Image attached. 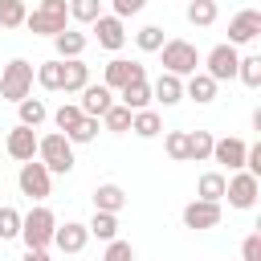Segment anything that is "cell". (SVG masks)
<instances>
[{
    "mask_svg": "<svg viewBox=\"0 0 261 261\" xmlns=\"http://www.w3.org/2000/svg\"><path fill=\"white\" fill-rule=\"evenodd\" d=\"M53 228H57L53 208L33 204L29 212H20V237L16 241H24V249H49L53 245Z\"/></svg>",
    "mask_w": 261,
    "mask_h": 261,
    "instance_id": "6da1fadb",
    "label": "cell"
},
{
    "mask_svg": "<svg viewBox=\"0 0 261 261\" xmlns=\"http://www.w3.org/2000/svg\"><path fill=\"white\" fill-rule=\"evenodd\" d=\"M37 159L49 167V175H69L73 171V143L61 135V130H49V135H37Z\"/></svg>",
    "mask_w": 261,
    "mask_h": 261,
    "instance_id": "7a4b0ae2",
    "label": "cell"
},
{
    "mask_svg": "<svg viewBox=\"0 0 261 261\" xmlns=\"http://www.w3.org/2000/svg\"><path fill=\"white\" fill-rule=\"evenodd\" d=\"M24 29L33 37H57L61 29H69V4L65 0H37V8L24 16Z\"/></svg>",
    "mask_w": 261,
    "mask_h": 261,
    "instance_id": "3957f363",
    "label": "cell"
},
{
    "mask_svg": "<svg viewBox=\"0 0 261 261\" xmlns=\"http://www.w3.org/2000/svg\"><path fill=\"white\" fill-rule=\"evenodd\" d=\"M159 57H163V69L175 73V77H188V73L200 69V53H196V45L184 41V37H167V41L159 45Z\"/></svg>",
    "mask_w": 261,
    "mask_h": 261,
    "instance_id": "277c9868",
    "label": "cell"
},
{
    "mask_svg": "<svg viewBox=\"0 0 261 261\" xmlns=\"http://www.w3.org/2000/svg\"><path fill=\"white\" fill-rule=\"evenodd\" d=\"M29 94H33V61H24V57L4 61V65H0V98L20 102V98H29Z\"/></svg>",
    "mask_w": 261,
    "mask_h": 261,
    "instance_id": "5b68a950",
    "label": "cell"
},
{
    "mask_svg": "<svg viewBox=\"0 0 261 261\" xmlns=\"http://www.w3.org/2000/svg\"><path fill=\"white\" fill-rule=\"evenodd\" d=\"M16 188H20V196H29L33 204H45L49 192H53V175H49V167H45L41 159H29V163H20V171H16Z\"/></svg>",
    "mask_w": 261,
    "mask_h": 261,
    "instance_id": "8992f818",
    "label": "cell"
},
{
    "mask_svg": "<svg viewBox=\"0 0 261 261\" xmlns=\"http://www.w3.org/2000/svg\"><path fill=\"white\" fill-rule=\"evenodd\" d=\"M257 192H261V179H257V175H249L245 167H241V171H228V179H224V200H228V208L249 212V208L257 204Z\"/></svg>",
    "mask_w": 261,
    "mask_h": 261,
    "instance_id": "52a82bcc",
    "label": "cell"
},
{
    "mask_svg": "<svg viewBox=\"0 0 261 261\" xmlns=\"http://www.w3.org/2000/svg\"><path fill=\"white\" fill-rule=\"evenodd\" d=\"M237 61H241V49L237 45H212L208 49V57H204V73L212 77V82H232L237 77Z\"/></svg>",
    "mask_w": 261,
    "mask_h": 261,
    "instance_id": "ba28073f",
    "label": "cell"
},
{
    "mask_svg": "<svg viewBox=\"0 0 261 261\" xmlns=\"http://www.w3.org/2000/svg\"><path fill=\"white\" fill-rule=\"evenodd\" d=\"M4 155L8 159H16V163H29V159H37V130L33 126H24V122H16L8 135H4Z\"/></svg>",
    "mask_w": 261,
    "mask_h": 261,
    "instance_id": "9c48e42d",
    "label": "cell"
},
{
    "mask_svg": "<svg viewBox=\"0 0 261 261\" xmlns=\"http://www.w3.org/2000/svg\"><path fill=\"white\" fill-rule=\"evenodd\" d=\"M90 29H94V41H98L102 49H110V53H118V49L126 45V20L114 16V12H102Z\"/></svg>",
    "mask_w": 261,
    "mask_h": 261,
    "instance_id": "30bf717a",
    "label": "cell"
},
{
    "mask_svg": "<svg viewBox=\"0 0 261 261\" xmlns=\"http://www.w3.org/2000/svg\"><path fill=\"white\" fill-rule=\"evenodd\" d=\"M220 224V204L216 200H192V204H184V228H192V232H208V228H216Z\"/></svg>",
    "mask_w": 261,
    "mask_h": 261,
    "instance_id": "8fae6325",
    "label": "cell"
},
{
    "mask_svg": "<svg viewBox=\"0 0 261 261\" xmlns=\"http://www.w3.org/2000/svg\"><path fill=\"white\" fill-rule=\"evenodd\" d=\"M261 37V12L257 8H241L232 20H228V45H253Z\"/></svg>",
    "mask_w": 261,
    "mask_h": 261,
    "instance_id": "7c38bea8",
    "label": "cell"
},
{
    "mask_svg": "<svg viewBox=\"0 0 261 261\" xmlns=\"http://www.w3.org/2000/svg\"><path fill=\"white\" fill-rule=\"evenodd\" d=\"M139 77H147L143 61H126V57H110L106 69H102V86H110L114 94H118L126 82H139Z\"/></svg>",
    "mask_w": 261,
    "mask_h": 261,
    "instance_id": "4fadbf2b",
    "label": "cell"
},
{
    "mask_svg": "<svg viewBox=\"0 0 261 261\" xmlns=\"http://www.w3.org/2000/svg\"><path fill=\"white\" fill-rule=\"evenodd\" d=\"M53 245H57L65 257H77V253L90 245V228H86L82 220H65V224L53 228Z\"/></svg>",
    "mask_w": 261,
    "mask_h": 261,
    "instance_id": "5bb4252c",
    "label": "cell"
},
{
    "mask_svg": "<svg viewBox=\"0 0 261 261\" xmlns=\"http://www.w3.org/2000/svg\"><path fill=\"white\" fill-rule=\"evenodd\" d=\"M77 94H82V98H77V106H82V114H90V118H102V114L114 106V90H110V86H102V82H98V86L90 82V86H82Z\"/></svg>",
    "mask_w": 261,
    "mask_h": 261,
    "instance_id": "9a60e30c",
    "label": "cell"
},
{
    "mask_svg": "<svg viewBox=\"0 0 261 261\" xmlns=\"http://www.w3.org/2000/svg\"><path fill=\"white\" fill-rule=\"evenodd\" d=\"M245 151H249V143H245V139H232V135L212 139V159H216V163H224L228 171H241V167H245Z\"/></svg>",
    "mask_w": 261,
    "mask_h": 261,
    "instance_id": "2e32d148",
    "label": "cell"
},
{
    "mask_svg": "<svg viewBox=\"0 0 261 261\" xmlns=\"http://www.w3.org/2000/svg\"><path fill=\"white\" fill-rule=\"evenodd\" d=\"M151 102H159V106H179L184 102V77H175V73H159L155 82H151Z\"/></svg>",
    "mask_w": 261,
    "mask_h": 261,
    "instance_id": "e0dca14e",
    "label": "cell"
},
{
    "mask_svg": "<svg viewBox=\"0 0 261 261\" xmlns=\"http://www.w3.org/2000/svg\"><path fill=\"white\" fill-rule=\"evenodd\" d=\"M216 86L220 82H212L204 69H196V73L184 77V98H192L196 106H208V102H216Z\"/></svg>",
    "mask_w": 261,
    "mask_h": 261,
    "instance_id": "ac0fdd59",
    "label": "cell"
},
{
    "mask_svg": "<svg viewBox=\"0 0 261 261\" xmlns=\"http://www.w3.org/2000/svg\"><path fill=\"white\" fill-rule=\"evenodd\" d=\"M49 41H53V49H57V57H61V61L82 57V53H86V45H90V37H86L82 29H73V24H69V29H61L57 37H49Z\"/></svg>",
    "mask_w": 261,
    "mask_h": 261,
    "instance_id": "d6986e66",
    "label": "cell"
},
{
    "mask_svg": "<svg viewBox=\"0 0 261 261\" xmlns=\"http://www.w3.org/2000/svg\"><path fill=\"white\" fill-rule=\"evenodd\" d=\"M118 102H122L126 110H147V106H151V82H147V77L126 82V86L118 90Z\"/></svg>",
    "mask_w": 261,
    "mask_h": 261,
    "instance_id": "ffe728a7",
    "label": "cell"
},
{
    "mask_svg": "<svg viewBox=\"0 0 261 261\" xmlns=\"http://www.w3.org/2000/svg\"><path fill=\"white\" fill-rule=\"evenodd\" d=\"M130 130L139 135V139H159L163 135V118H159V110H130Z\"/></svg>",
    "mask_w": 261,
    "mask_h": 261,
    "instance_id": "44dd1931",
    "label": "cell"
},
{
    "mask_svg": "<svg viewBox=\"0 0 261 261\" xmlns=\"http://www.w3.org/2000/svg\"><path fill=\"white\" fill-rule=\"evenodd\" d=\"M94 208H98V212H122V208H126L122 184H98V188H94Z\"/></svg>",
    "mask_w": 261,
    "mask_h": 261,
    "instance_id": "7402d4cb",
    "label": "cell"
},
{
    "mask_svg": "<svg viewBox=\"0 0 261 261\" xmlns=\"http://www.w3.org/2000/svg\"><path fill=\"white\" fill-rule=\"evenodd\" d=\"M184 16H188V24H196V29H212L216 16H220V4H216V0H188Z\"/></svg>",
    "mask_w": 261,
    "mask_h": 261,
    "instance_id": "603a6c76",
    "label": "cell"
},
{
    "mask_svg": "<svg viewBox=\"0 0 261 261\" xmlns=\"http://www.w3.org/2000/svg\"><path fill=\"white\" fill-rule=\"evenodd\" d=\"M82 86H90V65H86L82 57H69L65 69H61V90H65V94H77Z\"/></svg>",
    "mask_w": 261,
    "mask_h": 261,
    "instance_id": "cb8c5ba5",
    "label": "cell"
},
{
    "mask_svg": "<svg viewBox=\"0 0 261 261\" xmlns=\"http://www.w3.org/2000/svg\"><path fill=\"white\" fill-rule=\"evenodd\" d=\"M61 69H65V61H61V57H49V61H41V65L33 69V82H37L41 90H61Z\"/></svg>",
    "mask_w": 261,
    "mask_h": 261,
    "instance_id": "d4e9b609",
    "label": "cell"
},
{
    "mask_svg": "<svg viewBox=\"0 0 261 261\" xmlns=\"http://www.w3.org/2000/svg\"><path fill=\"white\" fill-rule=\"evenodd\" d=\"M16 114H20V122H24V126H33V130H37V126L49 118V106H45V98H33V94H29V98H20V102H16Z\"/></svg>",
    "mask_w": 261,
    "mask_h": 261,
    "instance_id": "484cf974",
    "label": "cell"
},
{
    "mask_svg": "<svg viewBox=\"0 0 261 261\" xmlns=\"http://www.w3.org/2000/svg\"><path fill=\"white\" fill-rule=\"evenodd\" d=\"M86 228H90V237H98V241H114V237H118V212H98V208H94V216L86 220Z\"/></svg>",
    "mask_w": 261,
    "mask_h": 261,
    "instance_id": "4316f807",
    "label": "cell"
},
{
    "mask_svg": "<svg viewBox=\"0 0 261 261\" xmlns=\"http://www.w3.org/2000/svg\"><path fill=\"white\" fill-rule=\"evenodd\" d=\"M224 179H228L224 171H204V175L196 179V196H200V200H216V204H220V200H224Z\"/></svg>",
    "mask_w": 261,
    "mask_h": 261,
    "instance_id": "83f0119b",
    "label": "cell"
},
{
    "mask_svg": "<svg viewBox=\"0 0 261 261\" xmlns=\"http://www.w3.org/2000/svg\"><path fill=\"white\" fill-rule=\"evenodd\" d=\"M212 159V130H188V163Z\"/></svg>",
    "mask_w": 261,
    "mask_h": 261,
    "instance_id": "f1b7e54d",
    "label": "cell"
},
{
    "mask_svg": "<svg viewBox=\"0 0 261 261\" xmlns=\"http://www.w3.org/2000/svg\"><path fill=\"white\" fill-rule=\"evenodd\" d=\"M98 122H102V130H110V135H126V130H130V110H126L122 102H114Z\"/></svg>",
    "mask_w": 261,
    "mask_h": 261,
    "instance_id": "f546056e",
    "label": "cell"
},
{
    "mask_svg": "<svg viewBox=\"0 0 261 261\" xmlns=\"http://www.w3.org/2000/svg\"><path fill=\"white\" fill-rule=\"evenodd\" d=\"M98 130H102V122H98V118H90V114H82V118H77V126H73V130H65V139L77 147V143H94V139H98Z\"/></svg>",
    "mask_w": 261,
    "mask_h": 261,
    "instance_id": "4dcf8cb0",
    "label": "cell"
},
{
    "mask_svg": "<svg viewBox=\"0 0 261 261\" xmlns=\"http://www.w3.org/2000/svg\"><path fill=\"white\" fill-rule=\"evenodd\" d=\"M29 16L24 0H0V29H20Z\"/></svg>",
    "mask_w": 261,
    "mask_h": 261,
    "instance_id": "1f68e13d",
    "label": "cell"
},
{
    "mask_svg": "<svg viewBox=\"0 0 261 261\" xmlns=\"http://www.w3.org/2000/svg\"><path fill=\"white\" fill-rule=\"evenodd\" d=\"M237 77H241L249 90H257V86H261V57H257V53L241 57V61H237Z\"/></svg>",
    "mask_w": 261,
    "mask_h": 261,
    "instance_id": "d6a6232c",
    "label": "cell"
},
{
    "mask_svg": "<svg viewBox=\"0 0 261 261\" xmlns=\"http://www.w3.org/2000/svg\"><path fill=\"white\" fill-rule=\"evenodd\" d=\"M163 151H167V159L188 163V130H167L163 135Z\"/></svg>",
    "mask_w": 261,
    "mask_h": 261,
    "instance_id": "836d02e7",
    "label": "cell"
},
{
    "mask_svg": "<svg viewBox=\"0 0 261 261\" xmlns=\"http://www.w3.org/2000/svg\"><path fill=\"white\" fill-rule=\"evenodd\" d=\"M102 16V0H73L69 4V20H77V24H94Z\"/></svg>",
    "mask_w": 261,
    "mask_h": 261,
    "instance_id": "e575fe53",
    "label": "cell"
},
{
    "mask_svg": "<svg viewBox=\"0 0 261 261\" xmlns=\"http://www.w3.org/2000/svg\"><path fill=\"white\" fill-rule=\"evenodd\" d=\"M167 37H163V29L159 24H143L139 33H135V45L143 49V53H159V45H163Z\"/></svg>",
    "mask_w": 261,
    "mask_h": 261,
    "instance_id": "d590c367",
    "label": "cell"
},
{
    "mask_svg": "<svg viewBox=\"0 0 261 261\" xmlns=\"http://www.w3.org/2000/svg\"><path fill=\"white\" fill-rule=\"evenodd\" d=\"M77 118H82V106H77V102H61V106L53 110V126H57L61 135H65V130H73V126H77Z\"/></svg>",
    "mask_w": 261,
    "mask_h": 261,
    "instance_id": "8d00e7d4",
    "label": "cell"
},
{
    "mask_svg": "<svg viewBox=\"0 0 261 261\" xmlns=\"http://www.w3.org/2000/svg\"><path fill=\"white\" fill-rule=\"evenodd\" d=\"M16 237H20V212L12 204H4L0 208V241H16Z\"/></svg>",
    "mask_w": 261,
    "mask_h": 261,
    "instance_id": "74e56055",
    "label": "cell"
},
{
    "mask_svg": "<svg viewBox=\"0 0 261 261\" xmlns=\"http://www.w3.org/2000/svg\"><path fill=\"white\" fill-rule=\"evenodd\" d=\"M102 261H135V249H130V241H106V253H102Z\"/></svg>",
    "mask_w": 261,
    "mask_h": 261,
    "instance_id": "f35d334b",
    "label": "cell"
},
{
    "mask_svg": "<svg viewBox=\"0 0 261 261\" xmlns=\"http://www.w3.org/2000/svg\"><path fill=\"white\" fill-rule=\"evenodd\" d=\"M147 4H151V0H110V12L126 20V16H139V12L147 8Z\"/></svg>",
    "mask_w": 261,
    "mask_h": 261,
    "instance_id": "ab89813d",
    "label": "cell"
},
{
    "mask_svg": "<svg viewBox=\"0 0 261 261\" xmlns=\"http://www.w3.org/2000/svg\"><path fill=\"white\" fill-rule=\"evenodd\" d=\"M241 261H261V232H249L241 241Z\"/></svg>",
    "mask_w": 261,
    "mask_h": 261,
    "instance_id": "60d3db41",
    "label": "cell"
},
{
    "mask_svg": "<svg viewBox=\"0 0 261 261\" xmlns=\"http://www.w3.org/2000/svg\"><path fill=\"white\" fill-rule=\"evenodd\" d=\"M20 261H49V249H24Z\"/></svg>",
    "mask_w": 261,
    "mask_h": 261,
    "instance_id": "b9f144b4",
    "label": "cell"
},
{
    "mask_svg": "<svg viewBox=\"0 0 261 261\" xmlns=\"http://www.w3.org/2000/svg\"><path fill=\"white\" fill-rule=\"evenodd\" d=\"M65 4H73V0H65Z\"/></svg>",
    "mask_w": 261,
    "mask_h": 261,
    "instance_id": "7bdbcfd3",
    "label": "cell"
},
{
    "mask_svg": "<svg viewBox=\"0 0 261 261\" xmlns=\"http://www.w3.org/2000/svg\"><path fill=\"white\" fill-rule=\"evenodd\" d=\"M0 155H4V147H0Z\"/></svg>",
    "mask_w": 261,
    "mask_h": 261,
    "instance_id": "ee69618b",
    "label": "cell"
},
{
    "mask_svg": "<svg viewBox=\"0 0 261 261\" xmlns=\"http://www.w3.org/2000/svg\"><path fill=\"white\" fill-rule=\"evenodd\" d=\"M216 4H220V0H216Z\"/></svg>",
    "mask_w": 261,
    "mask_h": 261,
    "instance_id": "f6af8a7d",
    "label": "cell"
}]
</instances>
